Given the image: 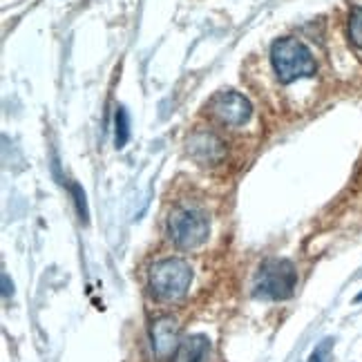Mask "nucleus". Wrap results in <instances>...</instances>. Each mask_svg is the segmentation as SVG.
<instances>
[{
    "mask_svg": "<svg viewBox=\"0 0 362 362\" xmlns=\"http://www.w3.org/2000/svg\"><path fill=\"white\" fill-rule=\"evenodd\" d=\"M271 65L284 86H291L300 78H311L317 69L311 49L293 36L275 40L271 47Z\"/></svg>",
    "mask_w": 362,
    "mask_h": 362,
    "instance_id": "obj_1",
    "label": "nucleus"
},
{
    "mask_svg": "<svg viewBox=\"0 0 362 362\" xmlns=\"http://www.w3.org/2000/svg\"><path fill=\"white\" fill-rule=\"evenodd\" d=\"M192 269L186 259L181 257H165L150 267L148 273V288L159 302H177L190 288Z\"/></svg>",
    "mask_w": 362,
    "mask_h": 362,
    "instance_id": "obj_2",
    "label": "nucleus"
},
{
    "mask_svg": "<svg viewBox=\"0 0 362 362\" xmlns=\"http://www.w3.org/2000/svg\"><path fill=\"white\" fill-rule=\"evenodd\" d=\"M298 286V271L296 264L284 257H271L259 267L255 282H253V296L262 300H288L296 293Z\"/></svg>",
    "mask_w": 362,
    "mask_h": 362,
    "instance_id": "obj_3",
    "label": "nucleus"
},
{
    "mask_svg": "<svg viewBox=\"0 0 362 362\" xmlns=\"http://www.w3.org/2000/svg\"><path fill=\"white\" fill-rule=\"evenodd\" d=\"M211 235V219L197 206L179 204L168 215V238L181 250L199 248Z\"/></svg>",
    "mask_w": 362,
    "mask_h": 362,
    "instance_id": "obj_4",
    "label": "nucleus"
},
{
    "mask_svg": "<svg viewBox=\"0 0 362 362\" xmlns=\"http://www.w3.org/2000/svg\"><path fill=\"white\" fill-rule=\"evenodd\" d=\"M208 112H211L221 125L240 128V125H244L250 119V115H253V105H250V101L240 92L221 90L208 101Z\"/></svg>",
    "mask_w": 362,
    "mask_h": 362,
    "instance_id": "obj_5",
    "label": "nucleus"
},
{
    "mask_svg": "<svg viewBox=\"0 0 362 362\" xmlns=\"http://www.w3.org/2000/svg\"><path fill=\"white\" fill-rule=\"evenodd\" d=\"M150 346L157 362H168L177 356L181 346V331L173 315L157 317L150 327Z\"/></svg>",
    "mask_w": 362,
    "mask_h": 362,
    "instance_id": "obj_6",
    "label": "nucleus"
},
{
    "mask_svg": "<svg viewBox=\"0 0 362 362\" xmlns=\"http://www.w3.org/2000/svg\"><path fill=\"white\" fill-rule=\"evenodd\" d=\"M188 155L199 165H219L226 159V144L213 130H197L188 139Z\"/></svg>",
    "mask_w": 362,
    "mask_h": 362,
    "instance_id": "obj_7",
    "label": "nucleus"
},
{
    "mask_svg": "<svg viewBox=\"0 0 362 362\" xmlns=\"http://www.w3.org/2000/svg\"><path fill=\"white\" fill-rule=\"evenodd\" d=\"M213 344L204 333H192L186 340H181V346L175 356V362H211Z\"/></svg>",
    "mask_w": 362,
    "mask_h": 362,
    "instance_id": "obj_8",
    "label": "nucleus"
},
{
    "mask_svg": "<svg viewBox=\"0 0 362 362\" xmlns=\"http://www.w3.org/2000/svg\"><path fill=\"white\" fill-rule=\"evenodd\" d=\"M128 141H130V115L123 105H119L115 117V144L121 150Z\"/></svg>",
    "mask_w": 362,
    "mask_h": 362,
    "instance_id": "obj_9",
    "label": "nucleus"
},
{
    "mask_svg": "<svg viewBox=\"0 0 362 362\" xmlns=\"http://www.w3.org/2000/svg\"><path fill=\"white\" fill-rule=\"evenodd\" d=\"M349 38L358 49H362V7H354L349 13Z\"/></svg>",
    "mask_w": 362,
    "mask_h": 362,
    "instance_id": "obj_10",
    "label": "nucleus"
},
{
    "mask_svg": "<svg viewBox=\"0 0 362 362\" xmlns=\"http://www.w3.org/2000/svg\"><path fill=\"white\" fill-rule=\"evenodd\" d=\"M69 192H72V197H74V204H76V211H78V217L83 224H88L90 221V213H88V202H86V192H83V188L78 184H69Z\"/></svg>",
    "mask_w": 362,
    "mask_h": 362,
    "instance_id": "obj_11",
    "label": "nucleus"
},
{
    "mask_svg": "<svg viewBox=\"0 0 362 362\" xmlns=\"http://www.w3.org/2000/svg\"><path fill=\"white\" fill-rule=\"evenodd\" d=\"M331 351H333V338H325V340L320 342V344L315 346V349H313L309 362H329Z\"/></svg>",
    "mask_w": 362,
    "mask_h": 362,
    "instance_id": "obj_12",
    "label": "nucleus"
},
{
    "mask_svg": "<svg viewBox=\"0 0 362 362\" xmlns=\"http://www.w3.org/2000/svg\"><path fill=\"white\" fill-rule=\"evenodd\" d=\"M13 293V284L9 282V275L7 273H3V296L5 298H9Z\"/></svg>",
    "mask_w": 362,
    "mask_h": 362,
    "instance_id": "obj_13",
    "label": "nucleus"
},
{
    "mask_svg": "<svg viewBox=\"0 0 362 362\" xmlns=\"http://www.w3.org/2000/svg\"><path fill=\"white\" fill-rule=\"evenodd\" d=\"M356 300H358V302H360V300H362V293H360V296H358V298H356Z\"/></svg>",
    "mask_w": 362,
    "mask_h": 362,
    "instance_id": "obj_14",
    "label": "nucleus"
}]
</instances>
